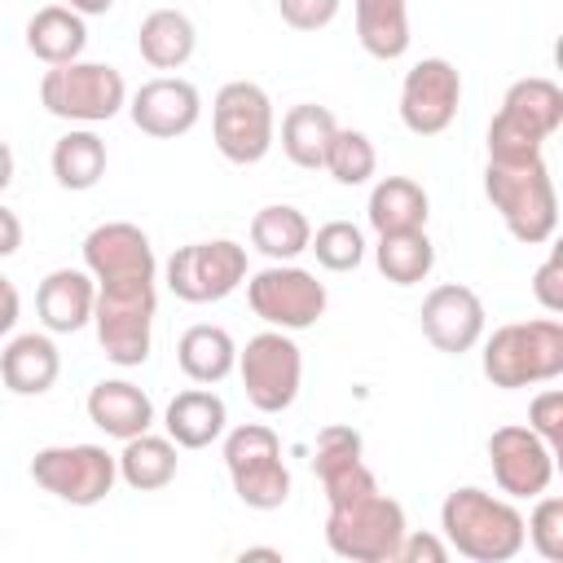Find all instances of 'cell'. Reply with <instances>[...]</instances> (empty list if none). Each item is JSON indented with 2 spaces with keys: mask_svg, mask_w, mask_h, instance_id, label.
Returning <instances> with one entry per match:
<instances>
[{
  "mask_svg": "<svg viewBox=\"0 0 563 563\" xmlns=\"http://www.w3.org/2000/svg\"><path fill=\"white\" fill-rule=\"evenodd\" d=\"M440 537L449 541L453 554H462L471 563H510L528 545L523 515L515 510V501L497 497L488 488H475V484H462L444 497Z\"/></svg>",
  "mask_w": 563,
  "mask_h": 563,
  "instance_id": "obj_1",
  "label": "cell"
},
{
  "mask_svg": "<svg viewBox=\"0 0 563 563\" xmlns=\"http://www.w3.org/2000/svg\"><path fill=\"white\" fill-rule=\"evenodd\" d=\"M484 194L493 211L501 216L506 233L523 246H541L559 229V194L550 180V167L541 154L515 158V163H493L484 167Z\"/></svg>",
  "mask_w": 563,
  "mask_h": 563,
  "instance_id": "obj_2",
  "label": "cell"
},
{
  "mask_svg": "<svg viewBox=\"0 0 563 563\" xmlns=\"http://www.w3.org/2000/svg\"><path fill=\"white\" fill-rule=\"evenodd\" d=\"M484 378L501 391L554 383L563 374V321L559 317H532V321H506L484 339Z\"/></svg>",
  "mask_w": 563,
  "mask_h": 563,
  "instance_id": "obj_3",
  "label": "cell"
},
{
  "mask_svg": "<svg viewBox=\"0 0 563 563\" xmlns=\"http://www.w3.org/2000/svg\"><path fill=\"white\" fill-rule=\"evenodd\" d=\"M559 128H563V88L545 75L515 79L501 97V110L488 123V158L493 163L532 158Z\"/></svg>",
  "mask_w": 563,
  "mask_h": 563,
  "instance_id": "obj_4",
  "label": "cell"
},
{
  "mask_svg": "<svg viewBox=\"0 0 563 563\" xmlns=\"http://www.w3.org/2000/svg\"><path fill=\"white\" fill-rule=\"evenodd\" d=\"M405 528V506L383 488L334 501L325 510V545L347 563H396Z\"/></svg>",
  "mask_w": 563,
  "mask_h": 563,
  "instance_id": "obj_5",
  "label": "cell"
},
{
  "mask_svg": "<svg viewBox=\"0 0 563 563\" xmlns=\"http://www.w3.org/2000/svg\"><path fill=\"white\" fill-rule=\"evenodd\" d=\"M40 106L53 119L92 128L114 119L128 106V84L114 66L106 62H66V66H48L40 79Z\"/></svg>",
  "mask_w": 563,
  "mask_h": 563,
  "instance_id": "obj_6",
  "label": "cell"
},
{
  "mask_svg": "<svg viewBox=\"0 0 563 563\" xmlns=\"http://www.w3.org/2000/svg\"><path fill=\"white\" fill-rule=\"evenodd\" d=\"M224 471L242 506L277 510L290 501V471L282 457V440L264 422H242L224 435Z\"/></svg>",
  "mask_w": 563,
  "mask_h": 563,
  "instance_id": "obj_7",
  "label": "cell"
},
{
  "mask_svg": "<svg viewBox=\"0 0 563 563\" xmlns=\"http://www.w3.org/2000/svg\"><path fill=\"white\" fill-rule=\"evenodd\" d=\"M211 141L233 167H255L277 141L273 97L251 79H229L211 101Z\"/></svg>",
  "mask_w": 563,
  "mask_h": 563,
  "instance_id": "obj_8",
  "label": "cell"
},
{
  "mask_svg": "<svg viewBox=\"0 0 563 563\" xmlns=\"http://www.w3.org/2000/svg\"><path fill=\"white\" fill-rule=\"evenodd\" d=\"M154 312H158V290L150 286H97L92 303V330L119 369H136L150 361L154 347Z\"/></svg>",
  "mask_w": 563,
  "mask_h": 563,
  "instance_id": "obj_9",
  "label": "cell"
},
{
  "mask_svg": "<svg viewBox=\"0 0 563 563\" xmlns=\"http://www.w3.org/2000/svg\"><path fill=\"white\" fill-rule=\"evenodd\" d=\"M242 374V391L260 413H282L295 405L299 383H303V352L286 330H260L246 339V347H238V365Z\"/></svg>",
  "mask_w": 563,
  "mask_h": 563,
  "instance_id": "obj_10",
  "label": "cell"
},
{
  "mask_svg": "<svg viewBox=\"0 0 563 563\" xmlns=\"http://www.w3.org/2000/svg\"><path fill=\"white\" fill-rule=\"evenodd\" d=\"M31 479L66 506H97L119 484V462L106 444H48L31 457Z\"/></svg>",
  "mask_w": 563,
  "mask_h": 563,
  "instance_id": "obj_11",
  "label": "cell"
},
{
  "mask_svg": "<svg viewBox=\"0 0 563 563\" xmlns=\"http://www.w3.org/2000/svg\"><path fill=\"white\" fill-rule=\"evenodd\" d=\"M163 282L180 303H220L246 282V246L233 238L176 246L163 264Z\"/></svg>",
  "mask_w": 563,
  "mask_h": 563,
  "instance_id": "obj_12",
  "label": "cell"
},
{
  "mask_svg": "<svg viewBox=\"0 0 563 563\" xmlns=\"http://www.w3.org/2000/svg\"><path fill=\"white\" fill-rule=\"evenodd\" d=\"M246 303L260 321H268L273 330H308L325 317V282H317V273L290 264H268L260 273H246Z\"/></svg>",
  "mask_w": 563,
  "mask_h": 563,
  "instance_id": "obj_13",
  "label": "cell"
},
{
  "mask_svg": "<svg viewBox=\"0 0 563 563\" xmlns=\"http://www.w3.org/2000/svg\"><path fill=\"white\" fill-rule=\"evenodd\" d=\"M84 268L97 286H150L158 277V260L150 233L132 220H106L84 238Z\"/></svg>",
  "mask_w": 563,
  "mask_h": 563,
  "instance_id": "obj_14",
  "label": "cell"
},
{
  "mask_svg": "<svg viewBox=\"0 0 563 563\" xmlns=\"http://www.w3.org/2000/svg\"><path fill=\"white\" fill-rule=\"evenodd\" d=\"M462 106V75L444 57H422L405 70L400 84V123L413 136H440Z\"/></svg>",
  "mask_w": 563,
  "mask_h": 563,
  "instance_id": "obj_15",
  "label": "cell"
},
{
  "mask_svg": "<svg viewBox=\"0 0 563 563\" xmlns=\"http://www.w3.org/2000/svg\"><path fill=\"white\" fill-rule=\"evenodd\" d=\"M554 449L532 431V427H519V422H506L488 435V466H493V479L497 488L519 501V497H541L554 479Z\"/></svg>",
  "mask_w": 563,
  "mask_h": 563,
  "instance_id": "obj_16",
  "label": "cell"
},
{
  "mask_svg": "<svg viewBox=\"0 0 563 563\" xmlns=\"http://www.w3.org/2000/svg\"><path fill=\"white\" fill-rule=\"evenodd\" d=\"M418 321H422V334L435 352H449V356H462L471 352L479 339H484V299L462 286V282H440L427 290L422 308H418Z\"/></svg>",
  "mask_w": 563,
  "mask_h": 563,
  "instance_id": "obj_17",
  "label": "cell"
},
{
  "mask_svg": "<svg viewBox=\"0 0 563 563\" xmlns=\"http://www.w3.org/2000/svg\"><path fill=\"white\" fill-rule=\"evenodd\" d=\"M128 114L132 123L154 136V141H176L185 132L198 128L202 119V97L189 79L180 75H158V79H145L132 97H128Z\"/></svg>",
  "mask_w": 563,
  "mask_h": 563,
  "instance_id": "obj_18",
  "label": "cell"
},
{
  "mask_svg": "<svg viewBox=\"0 0 563 563\" xmlns=\"http://www.w3.org/2000/svg\"><path fill=\"white\" fill-rule=\"evenodd\" d=\"M361 449H365V444H361V431H352V427H343V422L321 427L317 449H312V475L321 479L325 506L378 488V479H374V471L365 466Z\"/></svg>",
  "mask_w": 563,
  "mask_h": 563,
  "instance_id": "obj_19",
  "label": "cell"
},
{
  "mask_svg": "<svg viewBox=\"0 0 563 563\" xmlns=\"http://www.w3.org/2000/svg\"><path fill=\"white\" fill-rule=\"evenodd\" d=\"M97 303V282L88 268H53L35 286V312L48 334H75L92 321Z\"/></svg>",
  "mask_w": 563,
  "mask_h": 563,
  "instance_id": "obj_20",
  "label": "cell"
},
{
  "mask_svg": "<svg viewBox=\"0 0 563 563\" xmlns=\"http://www.w3.org/2000/svg\"><path fill=\"white\" fill-rule=\"evenodd\" d=\"M84 409H88V422L97 431H106L110 440H132V435L154 427V400L132 378H101V383H92Z\"/></svg>",
  "mask_w": 563,
  "mask_h": 563,
  "instance_id": "obj_21",
  "label": "cell"
},
{
  "mask_svg": "<svg viewBox=\"0 0 563 563\" xmlns=\"http://www.w3.org/2000/svg\"><path fill=\"white\" fill-rule=\"evenodd\" d=\"M62 374V352L48 330L13 334L0 352V383L13 396H44Z\"/></svg>",
  "mask_w": 563,
  "mask_h": 563,
  "instance_id": "obj_22",
  "label": "cell"
},
{
  "mask_svg": "<svg viewBox=\"0 0 563 563\" xmlns=\"http://www.w3.org/2000/svg\"><path fill=\"white\" fill-rule=\"evenodd\" d=\"M163 427H167L176 449H207V444H216L224 435L229 409H224V400L211 387L198 383V387L172 396V405L163 413Z\"/></svg>",
  "mask_w": 563,
  "mask_h": 563,
  "instance_id": "obj_23",
  "label": "cell"
},
{
  "mask_svg": "<svg viewBox=\"0 0 563 563\" xmlns=\"http://www.w3.org/2000/svg\"><path fill=\"white\" fill-rule=\"evenodd\" d=\"M26 48L44 66L79 62L84 48H88V22L70 4H44L26 18Z\"/></svg>",
  "mask_w": 563,
  "mask_h": 563,
  "instance_id": "obj_24",
  "label": "cell"
},
{
  "mask_svg": "<svg viewBox=\"0 0 563 563\" xmlns=\"http://www.w3.org/2000/svg\"><path fill=\"white\" fill-rule=\"evenodd\" d=\"M176 365L189 383H202V387H216L233 374L238 365V343L224 325H211V321H198L189 325L180 339H176Z\"/></svg>",
  "mask_w": 563,
  "mask_h": 563,
  "instance_id": "obj_25",
  "label": "cell"
},
{
  "mask_svg": "<svg viewBox=\"0 0 563 563\" xmlns=\"http://www.w3.org/2000/svg\"><path fill=\"white\" fill-rule=\"evenodd\" d=\"M198 48V26L180 9H154L136 26V53L154 70H180Z\"/></svg>",
  "mask_w": 563,
  "mask_h": 563,
  "instance_id": "obj_26",
  "label": "cell"
},
{
  "mask_svg": "<svg viewBox=\"0 0 563 563\" xmlns=\"http://www.w3.org/2000/svg\"><path fill=\"white\" fill-rule=\"evenodd\" d=\"M431 216V198L418 180L409 176H383L369 189V207L365 220L374 233H409V229H427Z\"/></svg>",
  "mask_w": 563,
  "mask_h": 563,
  "instance_id": "obj_27",
  "label": "cell"
},
{
  "mask_svg": "<svg viewBox=\"0 0 563 563\" xmlns=\"http://www.w3.org/2000/svg\"><path fill=\"white\" fill-rule=\"evenodd\" d=\"M356 40L369 57L396 62L409 53V0H352Z\"/></svg>",
  "mask_w": 563,
  "mask_h": 563,
  "instance_id": "obj_28",
  "label": "cell"
},
{
  "mask_svg": "<svg viewBox=\"0 0 563 563\" xmlns=\"http://www.w3.org/2000/svg\"><path fill=\"white\" fill-rule=\"evenodd\" d=\"M339 132V119L317 106V101H299L282 114V154L303 167V172H317L325 163V150H330V136Z\"/></svg>",
  "mask_w": 563,
  "mask_h": 563,
  "instance_id": "obj_29",
  "label": "cell"
},
{
  "mask_svg": "<svg viewBox=\"0 0 563 563\" xmlns=\"http://www.w3.org/2000/svg\"><path fill=\"white\" fill-rule=\"evenodd\" d=\"M106 141L92 132V128H70L66 136L53 141V154H48V167H53V180L70 194H84L92 189L101 176H106Z\"/></svg>",
  "mask_w": 563,
  "mask_h": 563,
  "instance_id": "obj_30",
  "label": "cell"
},
{
  "mask_svg": "<svg viewBox=\"0 0 563 563\" xmlns=\"http://www.w3.org/2000/svg\"><path fill=\"white\" fill-rule=\"evenodd\" d=\"M308 238H312V224L299 207L290 202H268L251 216V246L260 255H268L273 264H290L308 251Z\"/></svg>",
  "mask_w": 563,
  "mask_h": 563,
  "instance_id": "obj_31",
  "label": "cell"
},
{
  "mask_svg": "<svg viewBox=\"0 0 563 563\" xmlns=\"http://www.w3.org/2000/svg\"><path fill=\"white\" fill-rule=\"evenodd\" d=\"M119 462V479L136 493H158L176 479V444L172 435H154V431H141L132 440H123V453L114 457Z\"/></svg>",
  "mask_w": 563,
  "mask_h": 563,
  "instance_id": "obj_32",
  "label": "cell"
},
{
  "mask_svg": "<svg viewBox=\"0 0 563 563\" xmlns=\"http://www.w3.org/2000/svg\"><path fill=\"white\" fill-rule=\"evenodd\" d=\"M374 264L391 286H418L431 277L435 268V246L427 238V229H409V233H378L374 246Z\"/></svg>",
  "mask_w": 563,
  "mask_h": 563,
  "instance_id": "obj_33",
  "label": "cell"
},
{
  "mask_svg": "<svg viewBox=\"0 0 563 563\" xmlns=\"http://www.w3.org/2000/svg\"><path fill=\"white\" fill-rule=\"evenodd\" d=\"M321 167L334 176V185L356 189V185H369V180H374V172H378V150H374V141H369L361 128H339V132L330 136V150H325V163H321Z\"/></svg>",
  "mask_w": 563,
  "mask_h": 563,
  "instance_id": "obj_34",
  "label": "cell"
},
{
  "mask_svg": "<svg viewBox=\"0 0 563 563\" xmlns=\"http://www.w3.org/2000/svg\"><path fill=\"white\" fill-rule=\"evenodd\" d=\"M308 251L325 273H356L365 260V233L352 220H330L308 238Z\"/></svg>",
  "mask_w": 563,
  "mask_h": 563,
  "instance_id": "obj_35",
  "label": "cell"
},
{
  "mask_svg": "<svg viewBox=\"0 0 563 563\" xmlns=\"http://www.w3.org/2000/svg\"><path fill=\"white\" fill-rule=\"evenodd\" d=\"M523 541L545 559V563H563V497L541 493L532 515L523 519Z\"/></svg>",
  "mask_w": 563,
  "mask_h": 563,
  "instance_id": "obj_36",
  "label": "cell"
},
{
  "mask_svg": "<svg viewBox=\"0 0 563 563\" xmlns=\"http://www.w3.org/2000/svg\"><path fill=\"white\" fill-rule=\"evenodd\" d=\"M528 427L559 453L563 449V391L559 387H545L541 396H532L528 405Z\"/></svg>",
  "mask_w": 563,
  "mask_h": 563,
  "instance_id": "obj_37",
  "label": "cell"
},
{
  "mask_svg": "<svg viewBox=\"0 0 563 563\" xmlns=\"http://www.w3.org/2000/svg\"><path fill=\"white\" fill-rule=\"evenodd\" d=\"M277 13L290 31H321L339 18V0H277Z\"/></svg>",
  "mask_w": 563,
  "mask_h": 563,
  "instance_id": "obj_38",
  "label": "cell"
},
{
  "mask_svg": "<svg viewBox=\"0 0 563 563\" xmlns=\"http://www.w3.org/2000/svg\"><path fill=\"white\" fill-rule=\"evenodd\" d=\"M532 295H537V303L554 317V312H563V255L559 251H550L545 260H541V268L532 273Z\"/></svg>",
  "mask_w": 563,
  "mask_h": 563,
  "instance_id": "obj_39",
  "label": "cell"
},
{
  "mask_svg": "<svg viewBox=\"0 0 563 563\" xmlns=\"http://www.w3.org/2000/svg\"><path fill=\"white\" fill-rule=\"evenodd\" d=\"M449 554L453 550H449V541L440 532H413V528H405L400 550H396V563H444Z\"/></svg>",
  "mask_w": 563,
  "mask_h": 563,
  "instance_id": "obj_40",
  "label": "cell"
},
{
  "mask_svg": "<svg viewBox=\"0 0 563 563\" xmlns=\"http://www.w3.org/2000/svg\"><path fill=\"white\" fill-rule=\"evenodd\" d=\"M18 317H22V295H18V286L0 273V334H9V330L18 325Z\"/></svg>",
  "mask_w": 563,
  "mask_h": 563,
  "instance_id": "obj_41",
  "label": "cell"
},
{
  "mask_svg": "<svg viewBox=\"0 0 563 563\" xmlns=\"http://www.w3.org/2000/svg\"><path fill=\"white\" fill-rule=\"evenodd\" d=\"M18 246H22V220H18V211H9L0 202V260L18 255Z\"/></svg>",
  "mask_w": 563,
  "mask_h": 563,
  "instance_id": "obj_42",
  "label": "cell"
},
{
  "mask_svg": "<svg viewBox=\"0 0 563 563\" xmlns=\"http://www.w3.org/2000/svg\"><path fill=\"white\" fill-rule=\"evenodd\" d=\"M79 18H101V13H110L114 9V0H66Z\"/></svg>",
  "mask_w": 563,
  "mask_h": 563,
  "instance_id": "obj_43",
  "label": "cell"
},
{
  "mask_svg": "<svg viewBox=\"0 0 563 563\" xmlns=\"http://www.w3.org/2000/svg\"><path fill=\"white\" fill-rule=\"evenodd\" d=\"M13 185V150H9V141L0 136V194Z\"/></svg>",
  "mask_w": 563,
  "mask_h": 563,
  "instance_id": "obj_44",
  "label": "cell"
},
{
  "mask_svg": "<svg viewBox=\"0 0 563 563\" xmlns=\"http://www.w3.org/2000/svg\"><path fill=\"white\" fill-rule=\"evenodd\" d=\"M238 559H273V563H282V550H268V545H246Z\"/></svg>",
  "mask_w": 563,
  "mask_h": 563,
  "instance_id": "obj_45",
  "label": "cell"
}]
</instances>
